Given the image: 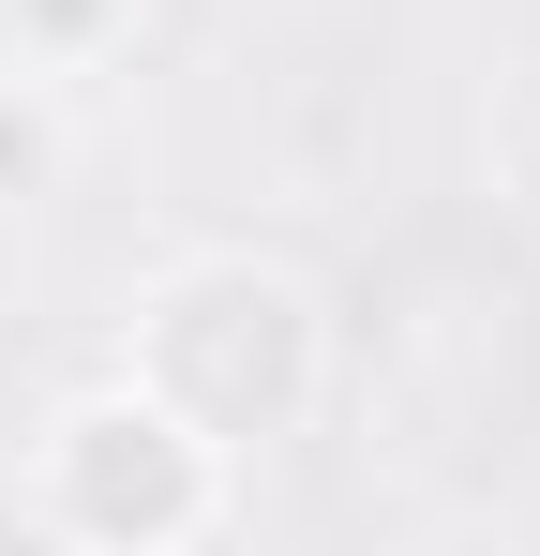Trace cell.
I'll return each instance as SVG.
<instances>
[{
  "mask_svg": "<svg viewBox=\"0 0 540 556\" xmlns=\"http://www.w3.org/2000/svg\"><path fill=\"white\" fill-rule=\"evenodd\" d=\"M30 151H46V136H30V121L0 105V181H30Z\"/></svg>",
  "mask_w": 540,
  "mask_h": 556,
  "instance_id": "obj_3",
  "label": "cell"
},
{
  "mask_svg": "<svg viewBox=\"0 0 540 556\" xmlns=\"http://www.w3.org/2000/svg\"><path fill=\"white\" fill-rule=\"evenodd\" d=\"M61 481H76V527H136V542L195 527V452L166 421H136V406H90L61 437Z\"/></svg>",
  "mask_w": 540,
  "mask_h": 556,
  "instance_id": "obj_2",
  "label": "cell"
},
{
  "mask_svg": "<svg viewBox=\"0 0 540 556\" xmlns=\"http://www.w3.org/2000/svg\"><path fill=\"white\" fill-rule=\"evenodd\" d=\"M241 316H256V331H226V286H195L166 316V376L210 406V421H285V391H300V301L256 286Z\"/></svg>",
  "mask_w": 540,
  "mask_h": 556,
  "instance_id": "obj_1",
  "label": "cell"
}]
</instances>
